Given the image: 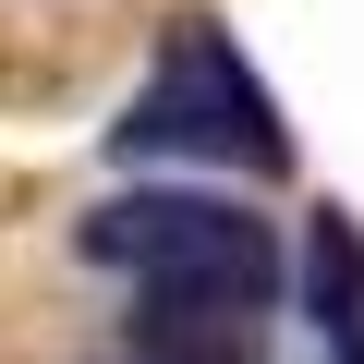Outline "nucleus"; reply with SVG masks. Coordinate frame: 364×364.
<instances>
[{
    "mask_svg": "<svg viewBox=\"0 0 364 364\" xmlns=\"http://www.w3.org/2000/svg\"><path fill=\"white\" fill-rule=\"evenodd\" d=\"M73 243H85V267H109V279H134V291H170V304H255V316H267L279 279H291L279 231H267L255 207L207 195V182L97 195Z\"/></svg>",
    "mask_w": 364,
    "mask_h": 364,
    "instance_id": "obj_1",
    "label": "nucleus"
},
{
    "mask_svg": "<svg viewBox=\"0 0 364 364\" xmlns=\"http://www.w3.org/2000/svg\"><path fill=\"white\" fill-rule=\"evenodd\" d=\"M122 158H182V170H291V122L255 85V61L231 49V25L182 13L158 73L134 85V109L109 122Z\"/></svg>",
    "mask_w": 364,
    "mask_h": 364,
    "instance_id": "obj_2",
    "label": "nucleus"
},
{
    "mask_svg": "<svg viewBox=\"0 0 364 364\" xmlns=\"http://www.w3.org/2000/svg\"><path fill=\"white\" fill-rule=\"evenodd\" d=\"M304 328L328 364H364V231L340 207H316V231H304Z\"/></svg>",
    "mask_w": 364,
    "mask_h": 364,
    "instance_id": "obj_3",
    "label": "nucleus"
}]
</instances>
